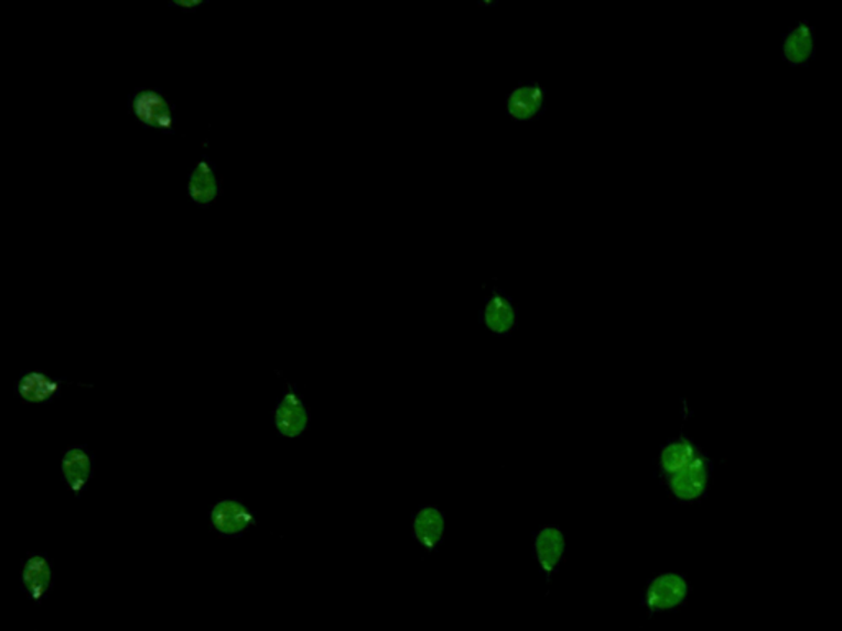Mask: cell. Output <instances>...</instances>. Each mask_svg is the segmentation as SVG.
<instances>
[{
  "label": "cell",
  "mask_w": 842,
  "mask_h": 631,
  "mask_svg": "<svg viewBox=\"0 0 842 631\" xmlns=\"http://www.w3.org/2000/svg\"><path fill=\"white\" fill-rule=\"evenodd\" d=\"M312 424V413L295 383L287 382L279 403L272 410V426L283 439H300Z\"/></svg>",
  "instance_id": "obj_6"
},
{
  "label": "cell",
  "mask_w": 842,
  "mask_h": 631,
  "mask_svg": "<svg viewBox=\"0 0 842 631\" xmlns=\"http://www.w3.org/2000/svg\"><path fill=\"white\" fill-rule=\"evenodd\" d=\"M55 587V569L48 553H30L20 561V590L33 603H42Z\"/></svg>",
  "instance_id": "obj_12"
},
{
  "label": "cell",
  "mask_w": 842,
  "mask_h": 631,
  "mask_svg": "<svg viewBox=\"0 0 842 631\" xmlns=\"http://www.w3.org/2000/svg\"><path fill=\"white\" fill-rule=\"evenodd\" d=\"M531 554L548 584L553 583L561 564L566 559L568 541L563 527L543 525L531 533Z\"/></svg>",
  "instance_id": "obj_9"
},
{
  "label": "cell",
  "mask_w": 842,
  "mask_h": 631,
  "mask_svg": "<svg viewBox=\"0 0 842 631\" xmlns=\"http://www.w3.org/2000/svg\"><path fill=\"white\" fill-rule=\"evenodd\" d=\"M693 594V586L687 574L678 570H663L655 574L645 584L640 597L641 609L647 610L648 619H654L660 613L678 612L687 607Z\"/></svg>",
  "instance_id": "obj_3"
},
{
  "label": "cell",
  "mask_w": 842,
  "mask_h": 631,
  "mask_svg": "<svg viewBox=\"0 0 842 631\" xmlns=\"http://www.w3.org/2000/svg\"><path fill=\"white\" fill-rule=\"evenodd\" d=\"M185 192L190 202L203 210L210 208L223 195L216 163L210 160L208 153H203L198 162L190 170Z\"/></svg>",
  "instance_id": "obj_13"
},
{
  "label": "cell",
  "mask_w": 842,
  "mask_h": 631,
  "mask_svg": "<svg viewBox=\"0 0 842 631\" xmlns=\"http://www.w3.org/2000/svg\"><path fill=\"white\" fill-rule=\"evenodd\" d=\"M703 450V447H701L693 437L688 436V434L684 433V429H681L678 436L665 440V443L661 444L660 449H658V479H663V477L670 476V474L678 472V470L690 466Z\"/></svg>",
  "instance_id": "obj_15"
},
{
  "label": "cell",
  "mask_w": 842,
  "mask_h": 631,
  "mask_svg": "<svg viewBox=\"0 0 842 631\" xmlns=\"http://www.w3.org/2000/svg\"><path fill=\"white\" fill-rule=\"evenodd\" d=\"M202 6H205L203 0H175V2L169 3V7H179V9L183 10L198 9Z\"/></svg>",
  "instance_id": "obj_16"
},
{
  "label": "cell",
  "mask_w": 842,
  "mask_h": 631,
  "mask_svg": "<svg viewBox=\"0 0 842 631\" xmlns=\"http://www.w3.org/2000/svg\"><path fill=\"white\" fill-rule=\"evenodd\" d=\"M781 63L791 69L810 68L817 59V32L808 19H798L785 32L778 43Z\"/></svg>",
  "instance_id": "obj_7"
},
{
  "label": "cell",
  "mask_w": 842,
  "mask_h": 631,
  "mask_svg": "<svg viewBox=\"0 0 842 631\" xmlns=\"http://www.w3.org/2000/svg\"><path fill=\"white\" fill-rule=\"evenodd\" d=\"M209 531L220 537H242L259 525L257 513L239 499H220L209 509Z\"/></svg>",
  "instance_id": "obj_11"
},
{
  "label": "cell",
  "mask_w": 842,
  "mask_h": 631,
  "mask_svg": "<svg viewBox=\"0 0 842 631\" xmlns=\"http://www.w3.org/2000/svg\"><path fill=\"white\" fill-rule=\"evenodd\" d=\"M716 460L703 450L690 466L658 479L668 496L680 505H697L710 496Z\"/></svg>",
  "instance_id": "obj_2"
},
{
  "label": "cell",
  "mask_w": 842,
  "mask_h": 631,
  "mask_svg": "<svg viewBox=\"0 0 842 631\" xmlns=\"http://www.w3.org/2000/svg\"><path fill=\"white\" fill-rule=\"evenodd\" d=\"M127 113L142 129L156 130L163 135L176 133V105L162 88L139 86L127 96Z\"/></svg>",
  "instance_id": "obj_1"
},
{
  "label": "cell",
  "mask_w": 842,
  "mask_h": 631,
  "mask_svg": "<svg viewBox=\"0 0 842 631\" xmlns=\"http://www.w3.org/2000/svg\"><path fill=\"white\" fill-rule=\"evenodd\" d=\"M95 470L96 454L88 444H73L63 450L60 474L66 489L76 499H79L91 486Z\"/></svg>",
  "instance_id": "obj_10"
},
{
  "label": "cell",
  "mask_w": 842,
  "mask_h": 631,
  "mask_svg": "<svg viewBox=\"0 0 842 631\" xmlns=\"http://www.w3.org/2000/svg\"><path fill=\"white\" fill-rule=\"evenodd\" d=\"M75 385L66 377H56L40 369L22 370L13 393L23 405L45 406L62 399L66 387Z\"/></svg>",
  "instance_id": "obj_8"
},
{
  "label": "cell",
  "mask_w": 842,
  "mask_h": 631,
  "mask_svg": "<svg viewBox=\"0 0 842 631\" xmlns=\"http://www.w3.org/2000/svg\"><path fill=\"white\" fill-rule=\"evenodd\" d=\"M412 537L428 554L436 553L446 537V513L433 503L420 505L410 520Z\"/></svg>",
  "instance_id": "obj_14"
},
{
  "label": "cell",
  "mask_w": 842,
  "mask_h": 631,
  "mask_svg": "<svg viewBox=\"0 0 842 631\" xmlns=\"http://www.w3.org/2000/svg\"><path fill=\"white\" fill-rule=\"evenodd\" d=\"M547 86L540 79L514 85L504 98V113L514 123L540 122L547 113Z\"/></svg>",
  "instance_id": "obj_5"
},
{
  "label": "cell",
  "mask_w": 842,
  "mask_h": 631,
  "mask_svg": "<svg viewBox=\"0 0 842 631\" xmlns=\"http://www.w3.org/2000/svg\"><path fill=\"white\" fill-rule=\"evenodd\" d=\"M479 324L499 339L512 337L519 330L520 309L514 302L510 293L503 286L493 283L484 296L483 305L479 309Z\"/></svg>",
  "instance_id": "obj_4"
}]
</instances>
